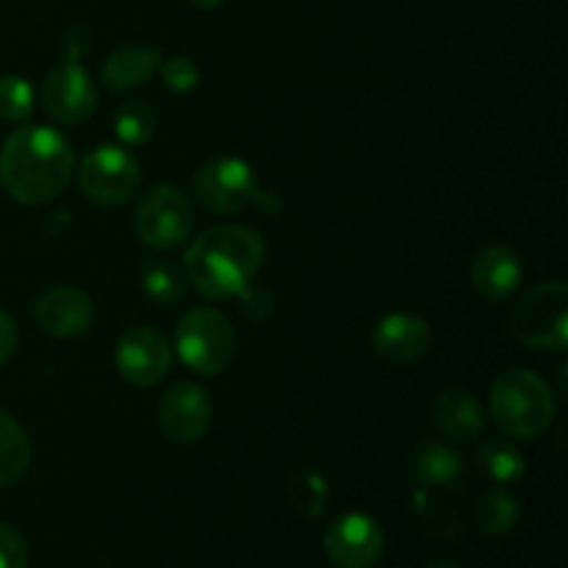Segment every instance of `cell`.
<instances>
[{
	"label": "cell",
	"instance_id": "obj_1",
	"mask_svg": "<svg viewBox=\"0 0 568 568\" xmlns=\"http://www.w3.org/2000/svg\"><path fill=\"white\" fill-rule=\"evenodd\" d=\"M75 172V153L59 131L22 125L0 148V183L22 205H48Z\"/></svg>",
	"mask_w": 568,
	"mask_h": 568
},
{
	"label": "cell",
	"instance_id": "obj_2",
	"mask_svg": "<svg viewBox=\"0 0 568 568\" xmlns=\"http://www.w3.org/2000/svg\"><path fill=\"white\" fill-rule=\"evenodd\" d=\"M264 239L242 225H220L186 250V277L203 297L233 300L264 266Z\"/></svg>",
	"mask_w": 568,
	"mask_h": 568
},
{
	"label": "cell",
	"instance_id": "obj_3",
	"mask_svg": "<svg viewBox=\"0 0 568 568\" xmlns=\"http://www.w3.org/2000/svg\"><path fill=\"white\" fill-rule=\"evenodd\" d=\"M488 414L508 438L530 442L549 427L555 416L552 388L530 369H508L494 381Z\"/></svg>",
	"mask_w": 568,
	"mask_h": 568
},
{
	"label": "cell",
	"instance_id": "obj_4",
	"mask_svg": "<svg viewBox=\"0 0 568 568\" xmlns=\"http://www.w3.org/2000/svg\"><path fill=\"white\" fill-rule=\"evenodd\" d=\"M510 336L527 349L564 353L568 344V286L547 281L519 297L508 316Z\"/></svg>",
	"mask_w": 568,
	"mask_h": 568
},
{
	"label": "cell",
	"instance_id": "obj_5",
	"mask_svg": "<svg viewBox=\"0 0 568 568\" xmlns=\"http://www.w3.org/2000/svg\"><path fill=\"white\" fill-rule=\"evenodd\" d=\"M175 349L197 375H220L236 358V331L216 308H192L175 327Z\"/></svg>",
	"mask_w": 568,
	"mask_h": 568
},
{
	"label": "cell",
	"instance_id": "obj_6",
	"mask_svg": "<svg viewBox=\"0 0 568 568\" xmlns=\"http://www.w3.org/2000/svg\"><path fill=\"white\" fill-rule=\"evenodd\" d=\"M264 192L247 161L236 155H216L205 161L192 178V194L209 214L233 216L253 209Z\"/></svg>",
	"mask_w": 568,
	"mask_h": 568
},
{
	"label": "cell",
	"instance_id": "obj_7",
	"mask_svg": "<svg viewBox=\"0 0 568 568\" xmlns=\"http://www.w3.org/2000/svg\"><path fill=\"white\" fill-rule=\"evenodd\" d=\"M194 211L186 194L170 183H155L136 205V233L148 247L175 250L192 236Z\"/></svg>",
	"mask_w": 568,
	"mask_h": 568
},
{
	"label": "cell",
	"instance_id": "obj_8",
	"mask_svg": "<svg viewBox=\"0 0 568 568\" xmlns=\"http://www.w3.org/2000/svg\"><path fill=\"white\" fill-rule=\"evenodd\" d=\"M142 172H139L136 159L128 150L116 144L89 150L78 166V183L87 200L114 209V205L128 203L136 194Z\"/></svg>",
	"mask_w": 568,
	"mask_h": 568
},
{
	"label": "cell",
	"instance_id": "obj_9",
	"mask_svg": "<svg viewBox=\"0 0 568 568\" xmlns=\"http://www.w3.org/2000/svg\"><path fill=\"white\" fill-rule=\"evenodd\" d=\"M98 89L78 59H67L42 83V109L61 125H81L94 114Z\"/></svg>",
	"mask_w": 568,
	"mask_h": 568
},
{
	"label": "cell",
	"instance_id": "obj_10",
	"mask_svg": "<svg viewBox=\"0 0 568 568\" xmlns=\"http://www.w3.org/2000/svg\"><path fill=\"white\" fill-rule=\"evenodd\" d=\"M114 364L122 381L131 386H155L170 372L172 347L164 333H159L155 327H133L116 344Z\"/></svg>",
	"mask_w": 568,
	"mask_h": 568
},
{
	"label": "cell",
	"instance_id": "obj_11",
	"mask_svg": "<svg viewBox=\"0 0 568 568\" xmlns=\"http://www.w3.org/2000/svg\"><path fill=\"white\" fill-rule=\"evenodd\" d=\"M383 527L366 514L342 516L325 536V555L336 568H372L383 558Z\"/></svg>",
	"mask_w": 568,
	"mask_h": 568
},
{
	"label": "cell",
	"instance_id": "obj_12",
	"mask_svg": "<svg viewBox=\"0 0 568 568\" xmlns=\"http://www.w3.org/2000/svg\"><path fill=\"white\" fill-rule=\"evenodd\" d=\"M214 422V405H211L205 388L194 383H175L159 403V425L164 436L175 444H194L209 433Z\"/></svg>",
	"mask_w": 568,
	"mask_h": 568
},
{
	"label": "cell",
	"instance_id": "obj_13",
	"mask_svg": "<svg viewBox=\"0 0 568 568\" xmlns=\"http://www.w3.org/2000/svg\"><path fill=\"white\" fill-rule=\"evenodd\" d=\"M33 322L53 338H75L92 327L94 305L81 288L55 286L33 303Z\"/></svg>",
	"mask_w": 568,
	"mask_h": 568
},
{
	"label": "cell",
	"instance_id": "obj_14",
	"mask_svg": "<svg viewBox=\"0 0 568 568\" xmlns=\"http://www.w3.org/2000/svg\"><path fill=\"white\" fill-rule=\"evenodd\" d=\"M433 344L430 322L416 314H388L372 331V349L388 364H414Z\"/></svg>",
	"mask_w": 568,
	"mask_h": 568
},
{
	"label": "cell",
	"instance_id": "obj_15",
	"mask_svg": "<svg viewBox=\"0 0 568 568\" xmlns=\"http://www.w3.org/2000/svg\"><path fill=\"white\" fill-rule=\"evenodd\" d=\"M525 281V264L508 244H486L471 261V286L488 303H505L519 292Z\"/></svg>",
	"mask_w": 568,
	"mask_h": 568
},
{
	"label": "cell",
	"instance_id": "obj_16",
	"mask_svg": "<svg viewBox=\"0 0 568 568\" xmlns=\"http://www.w3.org/2000/svg\"><path fill=\"white\" fill-rule=\"evenodd\" d=\"M433 422L453 442H475L486 433V408L466 388H444L433 403Z\"/></svg>",
	"mask_w": 568,
	"mask_h": 568
},
{
	"label": "cell",
	"instance_id": "obj_17",
	"mask_svg": "<svg viewBox=\"0 0 568 568\" xmlns=\"http://www.w3.org/2000/svg\"><path fill=\"white\" fill-rule=\"evenodd\" d=\"M161 61H164V55H161L159 48L131 44V48H120L116 53L109 55L100 78H103V87L111 89V92H128V89L142 87L150 78L159 75Z\"/></svg>",
	"mask_w": 568,
	"mask_h": 568
},
{
	"label": "cell",
	"instance_id": "obj_18",
	"mask_svg": "<svg viewBox=\"0 0 568 568\" xmlns=\"http://www.w3.org/2000/svg\"><path fill=\"white\" fill-rule=\"evenodd\" d=\"M410 471L419 488L433 491V488H455L464 483L466 464L460 453L442 442H422L416 447L414 460H410Z\"/></svg>",
	"mask_w": 568,
	"mask_h": 568
},
{
	"label": "cell",
	"instance_id": "obj_19",
	"mask_svg": "<svg viewBox=\"0 0 568 568\" xmlns=\"http://www.w3.org/2000/svg\"><path fill=\"white\" fill-rule=\"evenodd\" d=\"M475 466L494 483H516L525 477V455L508 438H488L475 449Z\"/></svg>",
	"mask_w": 568,
	"mask_h": 568
},
{
	"label": "cell",
	"instance_id": "obj_20",
	"mask_svg": "<svg viewBox=\"0 0 568 568\" xmlns=\"http://www.w3.org/2000/svg\"><path fill=\"white\" fill-rule=\"evenodd\" d=\"M31 464V442L20 422L0 410V488L11 486L26 475Z\"/></svg>",
	"mask_w": 568,
	"mask_h": 568
},
{
	"label": "cell",
	"instance_id": "obj_21",
	"mask_svg": "<svg viewBox=\"0 0 568 568\" xmlns=\"http://www.w3.org/2000/svg\"><path fill=\"white\" fill-rule=\"evenodd\" d=\"M139 283H142V292L153 300L159 308H172L183 300L186 294V277L178 270L175 264H170L166 258H148L139 270Z\"/></svg>",
	"mask_w": 568,
	"mask_h": 568
},
{
	"label": "cell",
	"instance_id": "obj_22",
	"mask_svg": "<svg viewBox=\"0 0 568 568\" xmlns=\"http://www.w3.org/2000/svg\"><path fill=\"white\" fill-rule=\"evenodd\" d=\"M475 521L477 530L486 538L508 536L516 527V521H519V503H516L514 494L505 491V488H491V491L483 494L480 503H477Z\"/></svg>",
	"mask_w": 568,
	"mask_h": 568
},
{
	"label": "cell",
	"instance_id": "obj_23",
	"mask_svg": "<svg viewBox=\"0 0 568 568\" xmlns=\"http://www.w3.org/2000/svg\"><path fill=\"white\" fill-rule=\"evenodd\" d=\"M286 497L300 516H305V519H320L327 508L331 486H327L325 475H320V471L297 469L288 477Z\"/></svg>",
	"mask_w": 568,
	"mask_h": 568
},
{
	"label": "cell",
	"instance_id": "obj_24",
	"mask_svg": "<svg viewBox=\"0 0 568 568\" xmlns=\"http://www.w3.org/2000/svg\"><path fill=\"white\" fill-rule=\"evenodd\" d=\"M159 120H155V111L148 103H125L114 114V133L122 144H148L153 139Z\"/></svg>",
	"mask_w": 568,
	"mask_h": 568
},
{
	"label": "cell",
	"instance_id": "obj_25",
	"mask_svg": "<svg viewBox=\"0 0 568 568\" xmlns=\"http://www.w3.org/2000/svg\"><path fill=\"white\" fill-rule=\"evenodd\" d=\"M414 499H416V510H419L422 516V525H425V530L430 532L433 538H442V541H458V538L464 536V521H460V516L455 514L453 508H447V505L442 503H433L430 494H427L425 488H419Z\"/></svg>",
	"mask_w": 568,
	"mask_h": 568
},
{
	"label": "cell",
	"instance_id": "obj_26",
	"mask_svg": "<svg viewBox=\"0 0 568 568\" xmlns=\"http://www.w3.org/2000/svg\"><path fill=\"white\" fill-rule=\"evenodd\" d=\"M33 111V87L20 75L0 78V120L20 122Z\"/></svg>",
	"mask_w": 568,
	"mask_h": 568
},
{
	"label": "cell",
	"instance_id": "obj_27",
	"mask_svg": "<svg viewBox=\"0 0 568 568\" xmlns=\"http://www.w3.org/2000/svg\"><path fill=\"white\" fill-rule=\"evenodd\" d=\"M159 75L164 87L175 94H189L200 87V67L186 55H172L161 61Z\"/></svg>",
	"mask_w": 568,
	"mask_h": 568
},
{
	"label": "cell",
	"instance_id": "obj_28",
	"mask_svg": "<svg viewBox=\"0 0 568 568\" xmlns=\"http://www.w3.org/2000/svg\"><path fill=\"white\" fill-rule=\"evenodd\" d=\"M31 552L20 532L11 525L0 521V568H28Z\"/></svg>",
	"mask_w": 568,
	"mask_h": 568
},
{
	"label": "cell",
	"instance_id": "obj_29",
	"mask_svg": "<svg viewBox=\"0 0 568 568\" xmlns=\"http://www.w3.org/2000/svg\"><path fill=\"white\" fill-rule=\"evenodd\" d=\"M239 308H242V314L247 316L250 322H266V316L272 314V294L264 292V288H253L247 286L242 294H239Z\"/></svg>",
	"mask_w": 568,
	"mask_h": 568
},
{
	"label": "cell",
	"instance_id": "obj_30",
	"mask_svg": "<svg viewBox=\"0 0 568 568\" xmlns=\"http://www.w3.org/2000/svg\"><path fill=\"white\" fill-rule=\"evenodd\" d=\"M17 349V325L9 314L0 311V366L14 355Z\"/></svg>",
	"mask_w": 568,
	"mask_h": 568
},
{
	"label": "cell",
	"instance_id": "obj_31",
	"mask_svg": "<svg viewBox=\"0 0 568 568\" xmlns=\"http://www.w3.org/2000/svg\"><path fill=\"white\" fill-rule=\"evenodd\" d=\"M192 6H197V9H216V6L222 3V0H189Z\"/></svg>",
	"mask_w": 568,
	"mask_h": 568
},
{
	"label": "cell",
	"instance_id": "obj_32",
	"mask_svg": "<svg viewBox=\"0 0 568 568\" xmlns=\"http://www.w3.org/2000/svg\"><path fill=\"white\" fill-rule=\"evenodd\" d=\"M425 568H464V566L453 564V560H430Z\"/></svg>",
	"mask_w": 568,
	"mask_h": 568
}]
</instances>
